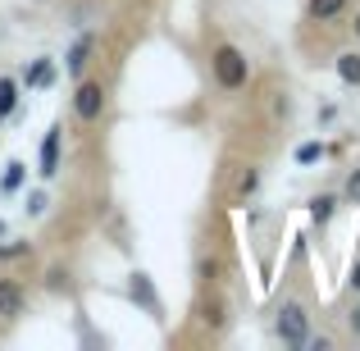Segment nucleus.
I'll return each mask as SVG.
<instances>
[{"mask_svg":"<svg viewBox=\"0 0 360 351\" xmlns=\"http://www.w3.org/2000/svg\"><path fill=\"white\" fill-rule=\"evenodd\" d=\"M210 78L219 91H242L246 78H251V64H246V55L233 42H219L210 51Z\"/></svg>","mask_w":360,"mask_h":351,"instance_id":"f257e3e1","label":"nucleus"},{"mask_svg":"<svg viewBox=\"0 0 360 351\" xmlns=\"http://www.w3.org/2000/svg\"><path fill=\"white\" fill-rule=\"evenodd\" d=\"M274 333H278L288 347H306V338H310V310L301 306V301H283L278 315H274Z\"/></svg>","mask_w":360,"mask_h":351,"instance_id":"f03ea898","label":"nucleus"},{"mask_svg":"<svg viewBox=\"0 0 360 351\" xmlns=\"http://www.w3.org/2000/svg\"><path fill=\"white\" fill-rule=\"evenodd\" d=\"M110 106V91L101 78H78V91H73V119L78 123H96Z\"/></svg>","mask_w":360,"mask_h":351,"instance_id":"7ed1b4c3","label":"nucleus"},{"mask_svg":"<svg viewBox=\"0 0 360 351\" xmlns=\"http://www.w3.org/2000/svg\"><path fill=\"white\" fill-rule=\"evenodd\" d=\"M60 146H64V123H51L46 137H41V160H37V174L41 178L60 174Z\"/></svg>","mask_w":360,"mask_h":351,"instance_id":"20e7f679","label":"nucleus"},{"mask_svg":"<svg viewBox=\"0 0 360 351\" xmlns=\"http://www.w3.org/2000/svg\"><path fill=\"white\" fill-rule=\"evenodd\" d=\"M27 315V288L18 279H0V319Z\"/></svg>","mask_w":360,"mask_h":351,"instance_id":"39448f33","label":"nucleus"},{"mask_svg":"<svg viewBox=\"0 0 360 351\" xmlns=\"http://www.w3.org/2000/svg\"><path fill=\"white\" fill-rule=\"evenodd\" d=\"M196 319H201L210 333H224V328H229V306H224L219 292H210V297L196 301Z\"/></svg>","mask_w":360,"mask_h":351,"instance_id":"423d86ee","label":"nucleus"},{"mask_svg":"<svg viewBox=\"0 0 360 351\" xmlns=\"http://www.w3.org/2000/svg\"><path fill=\"white\" fill-rule=\"evenodd\" d=\"M128 297L137 301L146 315H155V319H160V297H155V283H150V274H141V269L132 274V279H128Z\"/></svg>","mask_w":360,"mask_h":351,"instance_id":"0eeeda50","label":"nucleus"},{"mask_svg":"<svg viewBox=\"0 0 360 351\" xmlns=\"http://www.w3.org/2000/svg\"><path fill=\"white\" fill-rule=\"evenodd\" d=\"M91 51H96V32H82L78 42H73V51L64 55V69H69L73 78H82V69L91 64Z\"/></svg>","mask_w":360,"mask_h":351,"instance_id":"6e6552de","label":"nucleus"},{"mask_svg":"<svg viewBox=\"0 0 360 351\" xmlns=\"http://www.w3.org/2000/svg\"><path fill=\"white\" fill-rule=\"evenodd\" d=\"M352 5L356 0H306V14L315 18V23H333V18H342Z\"/></svg>","mask_w":360,"mask_h":351,"instance_id":"1a4fd4ad","label":"nucleus"},{"mask_svg":"<svg viewBox=\"0 0 360 351\" xmlns=\"http://www.w3.org/2000/svg\"><path fill=\"white\" fill-rule=\"evenodd\" d=\"M255 187H260V169H255V165H246L242 174H238V183H233V205L251 201V196H255Z\"/></svg>","mask_w":360,"mask_h":351,"instance_id":"9d476101","label":"nucleus"},{"mask_svg":"<svg viewBox=\"0 0 360 351\" xmlns=\"http://www.w3.org/2000/svg\"><path fill=\"white\" fill-rule=\"evenodd\" d=\"M333 69H338V78H342L347 87H360V51H342L333 60Z\"/></svg>","mask_w":360,"mask_h":351,"instance_id":"9b49d317","label":"nucleus"},{"mask_svg":"<svg viewBox=\"0 0 360 351\" xmlns=\"http://www.w3.org/2000/svg\"><path fill=\"white\" fill-rule=\"evenodd\" d=\"M18 91H23V82H18V78H0V123L18 110Z\"/></svg>","mask_w":360,"mask_h":351,"instance_id":"f8f14e48","label":"nucleus"},{"mask_svg":"<svg viewBox=\"0 0 360 351\" xmlns=\"http://www.w3.org/2000/svg\"><path fill=\"white\" fill-rule=\"evenodd\" d=\"M51 78H55V60H51V55H41L32 69H23V87H46Z\"/></svg>","mask_w":360,"mask_h":351,"instance_id":"ddd939ff","label":"nucleus"},{"mask_svg":"<svg viewBox=\"0 0 360 351\" xmlns=\"http://www.w3.org/2000/svg\"><path fill=\"white\" fill-rule=\"evenodd\" d=\"M23 178H27V165H23V160H9V165H5V174H0V192H5V196H14L18 187H23Z\"/></svg>","mask_w":360,"mask_h":351,"instance_id":"4468645a","label":"nucleus"},{"mask_svg":"<svg viewBox=\"0 0 360 351\" xmlns=\"http://www.w3.org/2000/svg\"><path fill=\"white\" fill-rule=\"evenodd\" d=\"M219 274H224V260H219V255H201V260H196V279H201V288H214V283H219Z\"/></svg>","mask_w":360,"mask_h":351,"instance_id":"2eb2a0df","label":"nucleus"},{"mask_svg":"<svg viewBox=\"0 0 360 351\" xmlns=\"http://www.w3.org/2000/svg\"><path fill=\"white\" fill-rule=\"evenodd\" d=\"M333 215H338V196H315V201H310V219H315L319 229H324Z\"/></svg>","mask_w":360,"mask_h":351,"instance_id":"dca6fc26","label":"nucleus"},{"mask_svg":"<svg viewBox=\"0 0 360 351\" xmlns=\"http://www.w3.org/2000/svg\"><path fill=\"white\" fill-rule=\"evenodd\" d=\"M324 155H328L324 141H301L297 146V165H315V160H324Z\"/></svg>","mask_w":360,"mask_h":351,"instance_id":"f3484780","label":"nucleus"},{"mask_svg":"<svg viewBox=\"0 0 360 351\" xmlns=\"http://www.w3.org/2000/svg\"><path fill=\"white\" fill-rule=\"evenodd\" d=\"M46 292H69V269H64V264H51V269H46Z\"/></svg>","mask_w":360,"mask_h":351,"instance_id":"a211bd4d","label":"nucleus"},{"mask_svg":"<svg viewBox=\"0 0 360 351\" xmlns=\"http://www.w3.org/2000/svg\"><path fill=\"white\" fill-rule=\"evenodd\" d=\"M18 255H32V242H9V246H0V260H18Z\"/></svg>","mask_w":360,"mask_h":351,"instance_id":"6ab92c4d","label":"nucleus"},{"mask_svg":"<svg viewBox=\"0 0 360 351\" xmlns=\"http://www.w3.org/2000/svg\"><path fill=\"white\" fill-rule=\"evenodd\" d=\"M347 201L360 205V169H352V174H347Z\"/></svg>","mask_w":360,"mask_h":351,"instance_id":"aec40b11","label":"nucleus"},{"mask_svg":"<svg viewBox=\"0 0 360 351\" xmlns=\"http://www.w3.org/2000/svg\"><path fill=\"white\" fill-rule=\"evenodd\" d=\"M46 205H51V196H46V192H32V196H27V215H46Z\"/></svg>","mask_w":360,"mask_h":351,"instance_id":"412c9836","label":"nucleus"},{"mask_svg":"<svg viewBox=\"0 0 360 351\" xmlns=\"http://www.w3.org/2000/svg\"><path fill=\"white\" fill-rule=\"evenodd\" d=\"M347 324H352V333L360 338V301H356V306H352V315H347Z\"/></svg>","mask_w":360,"mask_h":351,"instance_id":"4be33fe9","label":"nucleus"},{"mask_svg":"<svg viewBox=\"0 0 360 351\" xmlns=\"http://www.w3.org/2000/svg\"><path fill=\"white\" fill-rule=\"evenodd\" d=\"M352 288L360 292V255H356V264H352Z\"/></svg>","mask_w":360,"mask_h":351,"instance_id":"5701e85b","label":"nucleus"},{"mask_svg":"<svg viewBox=\"0 0 360 351\" xmlns=\"http://www.w3.org/2000/svg\"><path fill=\"white\" fill-rule=\"evenodd\" d=\"M352 32L360 37V9H356V18H352Z\"/></svg>","mask_w":360,"mask_h":351,"instance_id":"b1692460","label":"nucleus"},{"mask_svg":"<svg viewBox=\"0 0 360 351\" xmlns=\"http://www.w3.org/2000/svg\"><path fill=\"white\" fill-rule=\"evenodd\" d=\"M0 237H5V219H0Z\"/></svg>","mask_w":360,"mask_h":351,"instance_id":"393cba45","label":"nucleus"}]
</instances>
